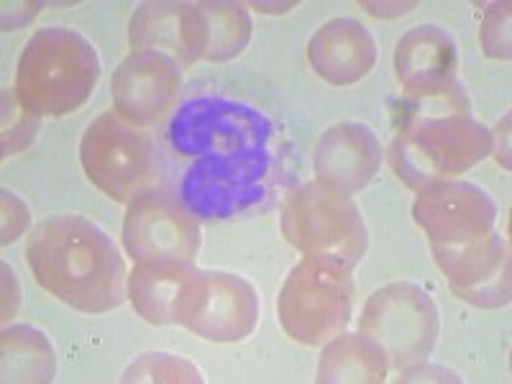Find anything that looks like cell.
Wrapping results in <instances>:
<instances>
[{"label": "cell", "mask_w": 512, "mask_h": 384, "mask_svg": "<svg viewBox=\"0 0 512 384\" xmlns=\"http://www.w3.org/2000/svg\"><path fill=\"white\" fill-rule=\"evenodd\" d=\"M34 280L70 308L108 313L128 295V272L111 236L82 216L44 218L26 244Z\"/></svg>", "instance_id": "obj_1"}, {"label": "cell", "mask_w": 512, "mask_h": 384, "mask_svg": "<svg viewBox=\"0 0 512 384\" xmlns=\"http://www.w3.org/2000/svg\"><path fill=\"white\" fill-rule=\"evenodd\" d=\"M100 77L95 47L62 26L41 29L26 41L16 72V98L31 116H64L90 98Z\"/></svg>", "instance_id": "obj_2"}, {"label": "cell", "mask_w": 512, "mask_h": 384, "mask_svg": "<svg viewBox=\"0 0 512 384\" xmlns=\"http://www.w3.org/2000/svg\"><path fill=\"white\" fill-rule=\"evenodd\" d=\"M277 159L269 149L200 157L185 169L177 200L195 218L241 216L259 208L272 195Z\"/></svg>", "instance_id": "obj_3"}, {"label": "cell", "mask_w": 512, "mask_h": 384, "mask_svg": "<svg viewBox=\"0 0 512 384\" xmlns=\"http://www.w3.org/2000/svg\"><path fill=\"white\" fill-rule=\"evenodd\" d=\"M492 134L464 116H441L405 128L390 146L397 177L413 190L466 172L492 152Z\"/></svg>", "instance_id": "obj_4"}, {"label": "cell", "mask_w": 512, "mask_h": 384, "mask_svg": "<svg viewBox=\"0 0 512 384\" xmlns=\"http://www.w3.org/2000/svg\"><path fill=\"white\" fill-rule=\"evenodd\" d=\"M351 305V267L331 256L305 254L280 292L282 328L300 344L318 346L344 331Z\"/></svg>", "instance_id": "obj_5"}, {"label": "cell", "mask_w": 512, "mask_h": 384, "mask_svg": "<svg viewBox=\"0 0 512 384\" xmlns=\"http://www.w3.org/2000/svg\"><path fill=\"white\" fill-rule=\"evenodd\" d=\"M274 126L259 108L221 95H198L175 108L167 144L180 157H210L267 149Z\"/></svg>", "instance_id": "obj_6"}, {"label": "cell", "mask_w": 512, "mask_h": 384, "mask_svg": "<svg viewBox=\"0 0 512 384\" xmlns=\"http://www.w3.org/2000/svg\"><path fill=\"white\" fill-rule=\"evenodd\" d=\"M80 162L88 180L118 203H131L139 192L154 187L159 177L152 136L113 111L88 126L80 141Z\"/></svg>", "instance_id": "obj_7"}, {"label": "cell", "mask_w": 512, "mask_h": 384, "mask_svg": "<svg viewBox=\"0 0 512 384\" xmlns=\"http://www.w3.org/2000/svg\"><path fill=\"white\" fill-rule=\"evenodd\" d=\"M282 231L297 251L331 256L354 267L369 246L367 223L351 198L313 182L295 190L282 208Z\"/></svg>", "instance_id": "obj_8"}, {"label": "cell", "mask_w": 512, "mask_h": 384, "mask_svg": "<svg viewBox=\"0 0 512 384\" xmlns=\"http://www.w3.org/2000/svg\"><path fill=\"white\" fill-rule=\"evenodd\" d=\"M438 328L436 303L410 282H395L374 292L361 318V333L372 336L390 359V367L402 372L431 356Z\"/></svg>", "instance_id": "obj_9"}, {"label": "cell", "mask_w": 512, "mask_h": 384, "mask_svg": "<svg viewBox=\"0 0 512 384\" xmlns=\"http://www.w3.org/2000/svg\"><path fill=\"white\" fill-rule=\"evenodd\" d=\"M123 246L136 262H192L200 249L198 218L175 195L149 187L128 203Z\"/></svg>", "instance_id": "obj_10"}, {"label": "cell", "mask_w": 512, "mask_h": 384, "mask_svg": "<svg viewBox=\"0 0 512 384\" xmlns=\"http://www.w3.org/2000/svg\"><path fill=\"white\" fill-rule=\"evenodd\" d=\"M182 90V64L157 49H134L113 72L116 113L134 126H152L175 111Z\"/></svg>", "instance_id": "obj_11"}, {"label": "cell", "mask_w": 512, "mask_h": 384, "mask_svg": "<svg viewBox=\"0 0 512 384\" xmlns=\"http://www.w3.org/2000/svg\"><path fill=\"white\" fill-rule=\"evenodd\" d=\"M413 218L431 244L459 246L495 231L497 205L472 182L438 180L418 190Z\"/></svg>", "instance_id": "obj_12"}, {"label": "cell", "mask_w": 512, "mask_h": 384, "mask_svg": "<svg viewBox=\"0 0 512 384\" xmlns=\"http://www.w3.org/2000/svg\"><path fill=\"white\" fill-rule=\"evenodd\" d=\"M136 313L154 326H190L208 297V272L190 262H139L128 277Z\"/></svg>", "instance_id": "obj_13"}, {"label": "cell", "mask_w": 512, "mask_h": 384, "mask_svg": "<svg viewBox=\"0 0 512 384\" xmlns=\"http://www.w3.org/2000/svg\"><path fill=\"white\" fill-rule=\"evenodd\" d=\"M433 256L456 297L479 308L510 303V251L500 233L459 246L433 244Z\"/></svg>", "instance_id": "obj_14"}, {"label": "cell", "mask_w": 512, "mask_h": 384, "mask_svg": "<svg viewBox=\"0 0 512 384\" xmlns=\"http://www.w3.org/2000/svg\"><path fill=\"white\" fill-rule=\"evenodd\" d=\"M382 162V146L364 123H338L320 136L315 146L318 185L351 198L367 187Z\"/></svg>", "instance_id": "obj_15"}, {"label": "cell", "mask_w": 512, "mask_h": 384, "mask_svg": "<svg viewBox=\"0 0 512 384\" xmlns=\"http://www.w3.org/2000/svg\"><path fill=\"white\" fill-rule=\"evenodd\" d=\"M128 41L134 49L172 54L185 67L205 57L208 24L198 3H144L131 18Z\"/></svg>", "instance_id": "obj_16"}, {"label": "cell", "mask_w": 512, "mask_h": 384, "mask_svg": "<svg viewBox=\"0 0 512 384\" xmlns=\"http://www.w3.org/2000/svg\"><path fill=\"white\" fill-rule=\"evenodd\" d=\"M310 64L331 85H354L377 62V39L354 18H333L315 31L308 47Z\"/></svg>", "instance_id": "obj_17"}, {"label": "cell", "mask_w": 512, "mask_h": 384, "mask_svg": "<svg viewBox=\"0 0 512 384\" xmlns=\"http://www.w3.org/2000/svg\"><path fill=\"white\" fill-rule=\"evenodd\" d=\"M259 320L254 287L231 272H208V297L187 331L208 341H241Z\"/></svg>", "instance_id": "obj_18"}, {"label": "cell", "mask_w": 512, "mask_h": 384, "mask_svg": "<svg viewBox=\"0 0 512 384\" xmlns=\"http://www.w3.org/2000/svg\"><path fill=\"white\" fill-rule=\"evenodd\" d=\"M395 70L408 95L441 88L446 82L456 80L454 39L436 24L415 26L397 41Z\"/></svg>", "instance_id": "obj_19"}, {"label": "cell", "mask_w": 512, "mask_h": 384, "mask_svg": "<svg viewBox=\"0 0 512 384\" xmlns=\"http://www.w3.org/2000/svg\"><path fill=\"white\" fill-rule=\"evenodd\" d=\"M390 359L367 333L338 336L318 364V382H384Z\"/></svg>", "instance_id": "obj_20"}, {"label": "cell", "mask_w": 512, "mask_h": 384, "mask_svg": "<svg viewBox=\"0 0 512 384\" xmlns=\"http://www.w3.org/2000/svg\"><path fill=\"white\" fill-rule=\"evenodd\" d=\"M3 351L24 354L3 359V379H11V382H49L54 379V349L44 338V333L36 328H6Z\"/></svg>", "instance_id": "obj_21"}, {"label": "cell", "mask_w": 512, "mask_h": 384, "mask_svg": "<svg viewBox=\"0 0 512 384\" xmlns=\"http://www.w3.org/2000/svg\"><path fill=\"white\" fill-rule=\"evenodd\" d=\"M208 24V62H226L249 44L251 18L241 3H198Z\"/></svg>", "instance_id": "obj_22"}, {"label": "cell", "mask_w": 512, "mask_h": 384, "mask_svg": "<svg viewBox=\"0 0 512 384\" xmlns=\"http://www.w3.org/2000/svg\"><path fill=\"white\" fill-rule=\"evenodd\" d=\"M123 382H203V374L180 356L149 351L126 369Z\"/></svg>", "instance_id": "obj_23"}, {"label": "cell", "mask_w": 512, "mask_h": 384, "mask_svg": "<svg viewBox=\"0 0 512 384\" xmlns=\"http://www.w3.org/2000/svg\"><path fill=\"white\" fill-rule=\"evenodd\" d=\"M484 52L495 59H510V3H497L482 21Z\"/></svg>", "instance_id": "obj_24"}]
</instances>
